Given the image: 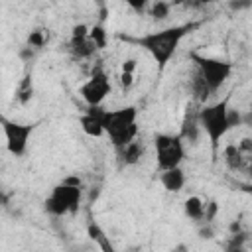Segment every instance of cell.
Listing matches in <instances>:
<instances>
[{
    "mask_svg": "<svg viewBox=\"0 0 252 252\" xmlns=\"http://www.w3.org/2000/svg\"><path fill=\"white\" fill-rule=\"evenodd\" d=\"M199 26H201V22H185V24H179V26H171V28H165V30H159V32L140 35V37H126L122 33H118V37L138 43L142 49H146L154 57L159 71H163L165 65L169 63V59L173 57V53L177 51L181 39L187 33H191L193 30H197Z\"/></svg>",
    "mask_w": 252,
    "mask_h": 252,
    "instance_id": "6da1fadb",
    "label": "cell"
},
{
    "mask_svg": "<svg viewBox=\"0 0 252 252\" xmlns=\"http://www.w3.org/2000/svg\"><path fill=\"white\" fill-rule=\"evenodd\" d=\"M228 100H230V94H226L222 100H219V102H215V104H205V106L197 112L199 126H201V130L209 136V142H211L213 161H217L220 140H222L224 134L230 130V126H228Z\"/></svg>",
    "mask_w": 252,
    "mask_h": 252,
    "instance_id": "7a4b0ae2",
    "label": "cell"
},
{
    "mask_svg": "<svg viewBox=\"0 0 252 252\" xmlns=\"http://www.w3.org/2000/svg\"><path fill=\"white\" fill-rule=\"evenodd\" d=\"M81 179L79 177H67L59 185H55L45 199V211L53 217H63L67 213H75L81 203Z\"/></svg>",
    "mask_w": 252,
    "mask_h": 252,
    "instance_id": "3957f363",
    "label": "cell"
},
{
    "mask_svg": "<svg viewBox=\"0 0 252 252\" xmlns=\"http://www.w3.org/2000/svg\"><path fill=\"white\" fill-rule=\"evenodd\" d=\"M189 57L197 65V73L203 77V81L209 87L211 94H215L222 87V83L230 77V73H232V63L230 61L209 57V55H201L197 51H191Z\"/></svg>",
    "mask_w": 252,
    "mask_h": 252,
    "instance_id": "277c9868",
    "label": "cell"
},
{
    "mask_svg": "<svg viewBox=\"0 0 252 252\" xmlns=\"http://www.w3.org/2000/svg\"><path fill=\"white\" fill-rule=\"evenodd\" d=\"M158 167L161 171L179 167L185 158V144L181 142L179 134H156L154 136Z\"/></svg>",
    "mask_w": 252,
    "mask_h": 252,
    "instance_id": "5b68a950",
    "label": "cell"
},
{
    "mask_svg": "<svg viewBox=\"0 0 252 252\" xmlns=\"http://www.w3.org/2000/svg\"><path fill=\"white\" fill-rule=\"evenodd\" d=\"M37 122L33 124H20V122H14L10 118H6L4 114H0V128L4 132V138H6V150L16 156V158H22L28 150V142H30V136L33 134Z\"/></svg>",
    "mask_w": 252,
    "mask_h": 252,
    "instance_id": "8992f818",
    "label": "cell"
},
{
    "mask_svg": "<svg viewBox=\"0 0 252 252\" xmlns=\"http://www.w3.org/2000/svg\"><path fill=\"white\" fill-rule=\"evenodd\" d=\"M110 91H112V85H110L108 75L100 69H94L93 75L81 85L79 94L83 96V100L89 106H100L102 100L106 98V94H110Z\"/></svg>",
    "mask_w": 252,
    "mask_h": 252,
    "instance_id": "52a82bcc",
    "label": "cell"
},
{
    "mask_svg": "<svg viewBox=\"0 0 252 252\" xmlns=\"http://www.w3.org/2000/svg\"><path fill=\"white\" fill-rule=\"evenodd\" d=\"M138 118V110L136 106H124V108H116V110H104V118H102V128L104 134H114L120 132L132 124H136Z\"/></svg>",
    "mask_w": 252,
    "mask_h": 252,
    "instance_id": "ba28073f",
    "label": "cell"
},
{
    "mask_svg": "<svg viewBox=\"0 0 252 252\" xmlns=\"http://www.w3.org/2000/svg\"><path fill=\"white\" fill-rule=\"evenodd\" d=\"M102 118H104V108L100 106H89L81 116H79V124L83 128V132L91 138H98L104 134L102 128Z\"/></svg>",
    "mask_w": 252,
    "mask_h": 252,
    "instance_id": "9c48e42d",
    "label": "cell"
},
{
    "mask_svg": "<svg viewBox=\"0 0 252 252\" xmlns=\"http://www.w3.org/2000/svg\"><path fill=\"white\" fill-rule=\"evenodd\" d=\"M197 112L191 104H187L185 108V114H183V120H181V130H179V138L181 142H189V144H197L199 140V134H201V126H199V118H197Z\"/></svg>",
    "mask_w": 252,
    "mask_h": 252,
    "instance_id": "30bf717a",
    "label": "cell"
},
{
    "mask_svg": "<svg viewBox=\"0 0 252 252\" xmlns=\"http://www.w3.org/2000/svg\"><path fill=\"white\" fill-rule=\"evenodd\" d=\"M222 154H224L226 167H228L230 171H248L252 156H246L236 144H228Z\"/></svg>",
    "mask_w": 252,
    "mask_h": 252,
    "instance_id": "8fae6325",
    "label": "cell"
},
{
    "mask_svg": "<svg viewBox=\"0 0 252 252\" xmlns=\"http://www.w3.org/2000/svg\"><path fill=\"white\" fill-rule=\"evenodd\" d=\"M161 185L165 191L169 193H179L185 185V173L181 167H173V169H165L161 171Z\"/></svg>",
    "mask_w": 252,
    "mask_h": 252,
    "instance_id": "7c38bea8",
    "label": "cell"
},
{
    "mask_svg": "<svg viewBox=\"0 0 252 252\" xmlns=\"http://www.w3.org/2000/svg\"><path fill=\"white\" fill-rule=\"evenodd\" d=\"M116 152H118V158H120V163L122 165H134V163H138L142 159L146 148H144L142 142L134 140V142H130L128 146H124V148H120Z\"/></svg>",
    "mask_w": 252,
    "mask_h": 252,
    "instance_id": "4fadbf2b",
    "label": "cell"
},
{
    "mask_svg": "<svg viewBox=\"0 0 252 252\" xmlns=\"http://www.w3.org/2000/svg\"><path fill=\"white\" fill-rule=\"evenodd\" d=\"M87 232H89L91 240L96 242V246L100 248V252H116L114 246H112V242H110V236H108L96 222H91V224L87 226Z\"/></svg>",
    "mask_w": 252,
    "mask_h": 252,
    "instance_id": "5bb4252c",
    "label": "cell"
},
{
    "mask_svg": "<svg viewBox=\"0 0 252 252\" xmlns=\"http://www.w3.org/2000/svg\"><path fill=\"white\" fill-rule=\"evenodd\" d=\"M69 51L79 59H89L96 53V47L89 37H83V39H71L69 41Z\"/></svg>",
    "mask_w": 252,
    "mask_h": 252,
    "instance_id": "9a60e30c",
    "label": "cell"
},
{
    "mask_svg": "<svg viewBox=\"0 0 252 252\" xmlns=\"http://www.w3.org/2000/svg\"><path fill=\"white\" fill-rule=\"evenodd\" d=\"M183 211H185V217H189L191 220H203V211H205V203L193 195V197H187L185 203H183Z\"/></svg>",
    "mask_w": 252,
    "mask_h": 252,
    "instance_id": "2e32d148",
    "label": "cell"
},
{
    "mask_svg": "<svg viewBox=\"0 0 252 252\" xmlns=\"http://www.w3.org/2000/svg\"><path fill=\"white\" fill-rule=\"evenodd\" d=\"M191 93H193L197 102H207L209 96H211V91H209V87L205 85V81L199 73H195L193 79H191Z\"/></svg>",
    "mask_w": 252,
    "mask_h": 252,
    "instance_id": "e0dca14e",
    "label": "cell"
},
{
    "mask_svg": "<svg viewBox=\"0 0 252 252\" xmlns=\"http://www.w3.org/2000/svg\"><path fill=\"white\" fill-rule=\"evenodd\" d=\"M89 39L94 43L96 51L98 49H104L106 47V41H108V33L104 30V26L102 24H94L93 28H89Z\"/></svg>",
    "mask_w": 252,
    "mask_h": 252,
    "instance_id": "ac0fdd59",
    "label": "cell"
},
{
    "mask_svg": "<svg viewBox=\"0 0 252 252\" xmlns=\"http://www.w3.org/2000/svg\"><path fill=\"white\" fill-rule=\"evenodd\" d=\"M16 98H18V102H22V104H26V102H30V100L33 98V83H32L30 75H26V77L20 81V85H18V89H16Z\"/></svg>",
    "mask_w": 252,
    "mask_h": 252,
    "instance_id": "d6986e66",
    "label": "cell"
},
{
    "mask_svg": "<svg viewBox=\"0 0 252 252\" xmlns=\"http://www.w3.org/2000/svg\"><path fill=\"white\" fill-rule=\"evenodd\" d=\"M169 10H171V4L169 2H163V0H158L150 6V16L154 20H165L169 16Z\"/></svg>",
    "mask_w": 252,
    "mask_h": 252,
    "instance_id": "ffe728a7",
    "label": "cell"
},
{
    "mask_svg": "<svg viewBox=\"0 0 252 252\" xmlns=\"http://www.w3.org/2000/svg\"><path fill=\"white\" fill-rule=\"evenodd\" d=\"M45 45V33L41 30H33L30 35H28V47H33V49H39Z\"/></svg>",
    "mask_w": 252,
    "mask_h": 252,
    "instance_id": "44dd1931",
    "label": "cell"
},
{
    "mask_svg": "<svg viewBox=\"0 0 252 252\" xmlns=\"http://www.w3.org/2000/svg\"><path fill=\"white\" fill-rule=\"evenodd\" d=\"M217 213H219V205H217V201H209V203L205 205V211H203V220H205V224H211V222L215 220Z\"/></svg>",
    "mask_w": 252,
    "mask_h": 252,
    "instance_id": "7402d4cb",
    "label": "cell"
},
{
    "mask_svg": "<svg viewBox=\"0 0 252 252\" xmlns=\"http://www.w3.org/2000/svg\"><path fill=\"white\" fill-rule=\"evenodd\" d=\"M83 37H89V26H85V24L73 26V30H71V39H83Z\"/></svg>",
    "mask_w": 252,
    "mask_h": 252,
    "instance_id": "603a6c76",
    "label": "cell"
},
{
    "mask_svg": "<svg viewBox=\"0 0 252 252\" xmlns=\"http://www.w3.org/2000/svg\"><path fill=\"white\" fill-rule=\"evenodd\" d=\"M132 85H134V75H130V73H120V87H122V91H124V93L130 91Z\"/></svg>",
    "mask_w": 252,
    "mask_h": 252,
    "instance_id": "cb8c5ba5",
    "label": "cell"
},
{
    "mask_svg": "<svg viewBox=\"0 0 252 252\" xmlns=\"http://www.w3.org/2000/svg\"><path fill=\"white\" fill-rule=\"evenodd\" d=\"M128 6H130V8H134L136 12H140V14H142V12L148 8V2H146V0H130V2H128Z\"/></svg>",
    "mask_w": 252,
    "mask_h": 252,
    "instance_id": "d4e9b609",
    "label": "cell"
},
{
    "mask_svg": "<svg viewBox=\"0 0 252 252\" xmlns=\"http://www.w3.org/2000/svg\"><path fill=\"white\" fill-rule=\"evenodd\" d=\"M136 65H138V61H136V59H126V61L122 63V73H130V75H134Z\"/></svg>",
    "mask_w": 252,
    "mask_h": 252,
    "instance_id": "484cf974",
    "label": "cell"
},
{
    "mask_svg": "<svg viewBox=\"0 0 252 252\" xmlns=\"http://www.w3.org/2000/svg\"><path fill=\"white\" fill-rule=\"evenodd\" d=\"M224 252H246V246H236V244L224 242Z\"/></svg>",
    "mask_w": 252,
    "mask_h": 252,
    "instance_id": "4316f807",
    "label": "cell"
},
{
    "mask_svg": "<svg viewBox=\"0 0 252 252\" xmlns=\"http://www.w3.org/2000/svg\"><path fill=\"white\" fill-rule=\"evenodd\" d=\"M199 234H201V238H213V230H211V226L207 224L205 228H201L199 230Z\"/></svg>",
    "mask_w": 252,
    "mask_h": 252,
    "instance_id": "83f0119b",
    "label": "cell"
},
{
    "mask_svg": "<svg viewBox=\"0 0 252 252\" xmlns=\"http://www.w3.org/2000/svg\"><path fill=\"white\" fill-rule=\"evenodd\" d=\"M240 230H242V228H240V222H238V220L230 224V234H236V232H240Z\"/></svg>",
    "mask_w": 252,
    "mask_h": 252,
    "instance_id": "f1b7e54d",
    "label": "cell"
},
{
    "mask_svg": "<svg viewBox=\"0 0 252 252\" xmlns=\"http://www.w3.org/2000/svg\"><path fill=\"white\" fill-rule=\"evenodd\" d=\"M173 252H187V246H185V244H177V246L173 248Z\"/></svg>",
    "mask_w": 252,
    "mask_h": 252,
    "instance_id": "f546056e",
    "label": "cell"
}]
</instances>
